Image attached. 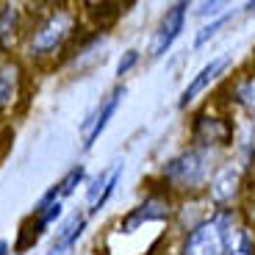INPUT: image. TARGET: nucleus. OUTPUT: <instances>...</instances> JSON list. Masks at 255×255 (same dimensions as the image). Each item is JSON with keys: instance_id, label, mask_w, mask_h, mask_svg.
I'll list each match as a JSON object with an SVG mask.
<instances>
[{"instance_id": "f257e3e1", "label": "nucleus", "mask_w": 255, "mask_h": 255, "mask_svg": "<svg viewBox=\"0 0 255 255\" xmlns=\"http://www.w3.org/2000/svg\"><path fill=\"white\" fill-rule=\"evenodd\" d=\"M214 169H217L214 153L200 147H186L183 153L164 164L161 180L166 186V194H197L200 189H208Z\"/></svg>"}, {"instance_id": "f03ea898", "label": "nucleus", "mask_w": 255, "mask_h": 255, "mask_svg": "<svg viewBox=\"0 0 255 255\" xmlns=\"http://www.w3.org/2000/svg\"><path fill=\"white\" fill-rule=\"evenodd\" d=\"M78 14L72 8H50L45 17L28 33V56L33 61H45V58H56L70 47V42L78 36Z\"/></svg>"}, {"instance_id": "7ed1b4c3", "label": "nucleus", "mask_w": 255, "mask_h": 255, "mask_svg": "<svg viewBox=\"0 0 255 255\" xmlns=\"http://www.w3.org/2000/svg\"><path fill=\"white\" fill-rule=\"evenodd\" d=\"M230 217H233V208H219L211 217L200 219L186 233L183 244H180V255H225Z\"/></svg>"}, {"instance_id": "20e7f679", "label": "nucleus", "mask_w": 255, "mask_h": 255, "mask_svg": "<svg viewBox=\"0 0 255 255\" xmlns=\"http://www.w3.org/2000/svg\"><path fill=\"white\" fill-rule=\"evenodd\" d=\"M236 141V128L228 117L222 114H211V111H200L191 122V147L217 153L225 147H233Z\"/></svg>"}, {"instance_id": "39448f33", "label": "nucleus", "mask_w": 255, "mask_h": 255, "mask_svg": "<svg viewBox=\"0 0 255 255\" xmlns=\"http://www.w3.org/2000/svg\"><path fill=\"white\" fill-rule=\"evenodd\" d=\"M244 189V166L239 161H222L217 164L208 183V200L219 208H233Z\"/></svg>"}, {"instance_id": "423d86ee", "label": "nucleus", "mask_w": 255, "mask_h": 255, "mask_svg": "<svg viewBox=\"0 0 255 255\" xmlns=\"http://www.w3.org/2000/svg\"><path fill=\"white\" fill-rule=\"evenodd\" d=\"M169 217H172V200H169V194H166V191H155V194L144 197L136 208H130L125 217H122L120 233H133L141 225L164 222V219H169Z\"/></svg>"}, {"instance_id": "0eeeda50", "label": "nucleus", "mask_w": 255, "mask_h": 255, "mask_svg": "<svg viewBox=\"0 0 255 255\" xmlns=\"http://www.w3.org/2000/svg\"><path fill=\"white\" fill-rule=\"evenodd\" d=\"M122 97H125V86H117V89H111L109 95H106L100 103H97V109L81 122L83 150H92V144H95V141L100 139V133L106 130V128H109L111 117H114V114H117V109H120Z\"/></svg>"}, {"instance_id": "6e6552de", "label": "nucleus", "mask_w": 255, "mask_h": 255, "mask_svg": "<svg viewBox=\"0 0 255 255\" xmlns=\"http://www.w3.org/2000/svg\"><path fill=\"white\" fill-rule=\"evenodd\" d=\"M186 17H189V3H172L166 8V14L161 17L158 28L153 33V42H150V58H161L166 56V50L175 45V39L180 36L186 25Z\"/></svg>"}, {"instance_id": "1a4fd4ad", "label": "nucleus", "mask_w": 255, "mask_h": 255, "mask_svg": "<svg viewBox=\"0 0 255 255\" xmlns=\"http://www.w3.org/2000/svg\"><path fill=\"white\" fill-rule=\"evenodd\" d=\"M230 67V56H217V58H211L208 64H205L203 70L197 72V75L189 81V86H186L183 92H180V100H178V106L180 109H189V103H194L197 100V95H203L205 89H208L211 83L217 81L219 75H222L225 70Z\"/></svg>"}, {"instance_id": "9d476101", "label": "nucleus", "mask_w": 255, "mask_h": 255, "mask_svg": "<svg viewBox=\"0 0 255 255\" xmlns=\"http://www.w3.org/2000/svg\"><path fill=\"white\" fill-rule=\"evenodd\" d=\"M86 222H89V214L86 211H75L70 217L64 219V225L58 228L56 239L50 244V253L47 255H67L72 247L78 244V239L83 236V230H86Z\"/></svg>"}, {"instance_id": "9b49d317", "label": "nucleus", "mask_w": 255, "mask_h": 255, "mask_svg": "<svg viewBox=\"0 0 255 255\" xmlns=\"http://www.w3.org/2000/svg\"><path fill=\"white\" fill-rule=\"evenodd\" d=\"M19 39H22V8L17 3H3L0 6V53L8 56Z\"/></svg>"}, {"instance_id": "f8f14e48", "label": "nucleus", "mask_w": 255, "mask_h": 255, "mask_svg": "<svg viewBox=\"0 0 255 255\" xmlns=\"http://www.w3.org/2000/svg\"><path fill=\"white\" fill-rule=\"evenodd\" d=\"M225 255H255V233L250 230V225H244L236 208L228 225V253Z\"/></svg>"}, {"instance_id": "ddd939ff", "label": "nucleus", "mask_w": 255, "mask_h": 255, "mask_svg": "<svg viewBox=\"0 0 255 255\" xmlns=\"http://www.w3.org/2000/svg\"><path fill=\"white\" fill-rule=\"evenodd\" d=\"M19 83H22V70L19 64L6 58L0 64V114L14 103V97L19 95Z\"/></svg>"}, {"instance_id": "4468645a", "label": "nucleus", "mask_w": 255, "mask_h": 255, "mask_svg": "<svg viewBox=\"0 0 255 255\" xmlns=\"http://www.w3.org/2000/svg\"><path fill=\"white\" fill-rule=\"evenodd\" d=\"M230 97L239 109H244L255 120V72H244L230 83Z\"/></svg>"}, {"instance_id": "2eb2a0df", "label": "nucleus", "mask_w": 255, "mask_h": 255, "mask_svg": "<svg viewBox=\"0 0 255 255\" xmlns=\"http://www.w3.org/2000/svg\"><path fill=\"white\" fill-rule=\"evenodd\" d=\"M83 8L95 17L97 28H106V25H111V22H117V19L122 17V11H125L122 3H83Z\"/></svg>"}, {"instance_id": "dca6fc26", "label": "nucleus", "mask_w": 255, "mask_h": 255, "mask_svg": "<svg viewBox=\"0 0 255 255\" xmlns=\"http://www.w3.org/2000/svg\"><path fill=\"white\" fill-rule=\"evenodd\" d=\"M83 178H86V166H83V164H75V166L70 169V172H67L61 180H58V191H61V200H67L70 194H75V189L83 183Z\"/></svg>"}, {"instance_id": "f3484780", "label": "nucleus", "mask_w": 255, "mask_h": 255, "mask_svg": "<svg viewBox=\"0 0 255 255\" xmlns=\"http://www.w3.org/2000/svg\"><path fill=\"white\" fill-rule=\"evenodd\" d=\"M225 22H228V17H217V19H211L208 25H203L197 33H194V47L200 50V47H203L205 42H208V39H214V36H217V33H219V28H222Z\"/></svg>"}, {"instance_id": "a211bd4d", "label": "nucleus", "mask_w": 255, "mask_h": 255, "mask_svg": "<svg viewBox=\"0 0 255 255\" xmlns=\"http://www.w3.org/2000/svg\"><path fill=\"white\" fill-rule=\"evenodd\" d=\"M136 64H139V50H125V53H122V58L117 61V75L125 78Z\"/></svg>"}, {"instance_id": "6ab92c4d", "label": "nucleus", "mask_w": 255, "mask_h": 255, "mask_svg": "<svg viewBox=\"0 0 255 255\" xmlns=\"http://www.w3.org/2000/svg\"><path fill=\"white\" fill-rule=\"evenodd\" d=\"M219 8H222V3H203V6H200V14H217Z\"/></svg>"}, {"instance_id": "aec40b11", "label": "nucleus", "mask_w": 255, "mask_h": 255, "mask_svg": "<svg viewBox=\"0 0 255 255\" xmlns=\"http://www.w3.org/2000/svg\"><path fill=\"white\" fill-rule=\"evenodd\" d=\"M11 253V247H8V242H3V239H0V255H8Z\"/></svg>"}, {"instance_id": "412c9836", "label": "nucleus", "mask_w": 255, "mask_h": 255, "mask_svg": "<svg viewBox=\"0 0 255 255\" xmlns=\"http://www.w3.org/2000/svg\"><path fill=\"white\" fill-rule=\"evenodd\" d=\"M244 8H247V11H255V3H247Z\"/></svg>"}]
</instances>
